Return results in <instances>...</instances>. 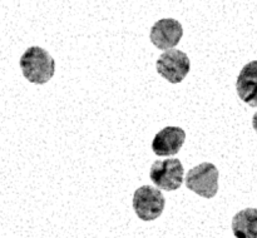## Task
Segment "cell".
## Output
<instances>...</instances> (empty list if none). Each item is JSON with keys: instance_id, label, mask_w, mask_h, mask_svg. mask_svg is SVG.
Masks as SVG:
<instances>
[{"instance_id": "1", "label": "cell", "mask_w": 257, "mask_h": 238, "mask_svg": "<svg viewBox=\"0 0 257 238\" xmlns=\"http://www.w3.org/2000/svg\"><path fill=\"white\" fill-rule=\"evenodd\" d=\"M20 69L28 82L45 84L55 73V62L52 55L40 47H30L20 58Z\"/></svg>"}, {"instance_id": "8", "label": "cell", "mask_w": 257, "mask_h": 238, "mask_svg": "<svg viewBox=\"0 0 257 238\" xmlns=\"http://www.w3.org/2000/svg\"><path fill=\"white\" fill-rule=\"evenodd\" d=\"M236 90L243 103L257 108V60L247 63L241 69L236 82Z\"/></svg>"}, {"instance_id": "9", "label": "cell", "mask_w": 257, "mask_h": 238, "mask_svg": "<svg viewBox=\"0 0 257 238\" xmlns=\"http://www.w3.org/2000/svg\"><path fill=\"white\" fill-rule=\"evenodd\" d=\"M232 232L237 238H257V208H246L236 213Z\"/></svg>"}, {"instance_id": "6", "label": "cell", "mask_w": 257, "mask_h": 238, "mask_svg": "<svg viewBox=\"0 0 257 238\" xmlns=\"http://www.w3.org/2000/svg\"><path fill=\"white\" fill-rule=\"evenodd\" d=\"M183 37V28L176 19H161L151 28L150 39L161 50L175 48Z\"/></svg>"}, {"instance_id": "5", "label": "cell", "mask_w": 257, "mask_h": 238, "mask_svg": "<svg viewBox=\"0 0 257 238\" xmlns=\"http://www.w3.org/2000/svg\"><path fill=\"white\" fill-rule=\"evenodd\" d=\"M157 72L161 77L165 78L172 84L181 83L186 78L191 69V62L185 52L177 49H167L158 58Z\"/></svg>"}, {"instance_id": "2", "label": "cell", "mask_w": 257, "mask_h": 238, "mask_svg": "<svg viewBox=\"0 0 257 238\" xmlns=\"http://www.w3.org/2000/svg\"><path fill=\"white\" fill-rule=\"evenodd\" d=\"M188 189L203 198H213L218 190V169L215 164L205 162L188 170L186 175Z\"/></svg>"}, {"instance_id": "10", "label": "cell", "mask_w": 257, "mask_h": 238, "mask_svg": "<svg viewBox=\"0 0 257 238\" xmlns=\"http://www.w3.org/2000/svg\"><path fill=\"white\" fill-rule=\"evenodd\" d=\"M252 127H253V129H255V132L257 133V113L253 115V118H252Z\"/></svg>"}, {"instance_id": "3", "label": "cell", "mask_w": 257, "mask_h": 238, "mask_svg": "<svg viewBox=\"0 0 257 238\" xmlns=\"http://www.w3.org/2000/svg\"><path fill=\"white\" fill-rule=\"evenodd\" d=\"M166 199L158 188L152 185H142L133 195V209L142 220H153L162 214Z\"/></svg>"}, {"instance_id": "7", "label": "cell", "mask_w": 257, "mask_h": 238, "mask_svg": "<svg viewBox=\"0 0 257 238\" xmlns=\"http://www.w3.org/2000/svg\"><path fill=\"white\" fill-rule=\"evenodd\" d=\"M186 140V132L180 127L163 128L156 134L152 142V150L158 157H170L177 154Z\"/></svg>"}, {"instance_id": "4", "label": "cell", "mask_w": 257, "mask_h": 238, "mask_svg": "<svg viewBox=\"0 0 257 238\" xmlns=\"http://www.w3.org/2000/svg\"><path fill=\"white\" fill-rule=\"evenodd\" d=\"M185 169L180 159L168 158L156 160L151 167L150 178L153 184L163 190H176L182 185Z\"/></svg>"}]
</instances>
